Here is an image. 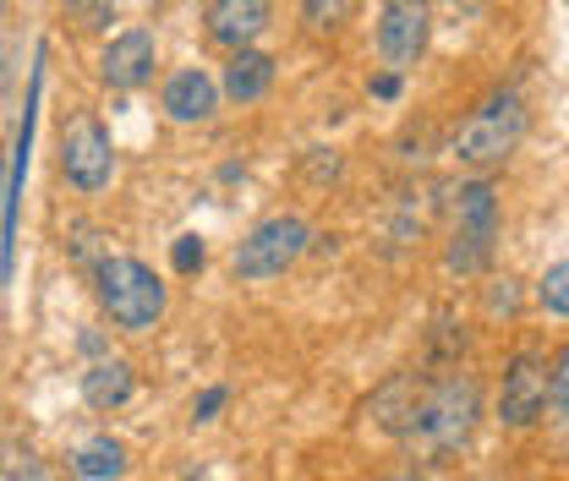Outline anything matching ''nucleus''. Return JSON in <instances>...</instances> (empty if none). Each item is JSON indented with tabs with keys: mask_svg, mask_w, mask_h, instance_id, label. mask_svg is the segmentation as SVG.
<instances>
[{
	"mask_svg": "<svg viewBox=\"0 0 569 481\" xmlns=\"http://www.w3.org/2000/svg\"><path fill=\"white\" fill-rule=\"evenodd\" d=\"M93 295H99L104 318L121 334H148L170 312V284L153 274L142 258H127V252H104L93 263Z\"/></svg>",
	"mask_w": 569,
	"mask_h": 481,
	"instance_id": "2",
	"label": "nucleus"
},
{
	"mask_svg": "<svg viewBox=\"0 0 569 481\" xmlns=\"http://www.w3.org/2000/svg\"><path fill=\"white\" fill-rule=\"evenodd\" d=\"M422 372H395L389 383H378L372 389V400H367V415L383 427V432H406V421H411V411H417V400H422Z\"/></svg>",
	"mask_w": 569,
	"mask_h": 481,
	"instance_id": "13",
	"label": "nucleus"
},
{
	"mask_svg": "<svg viewBox=\"0 0 569 481\" xmlns=\"http://www.w3.org/2000/svg\"><path fill=\"white\" fill-rule=\"evenodd\" d=\"M203 22H209V39L219 50H247L269 33L274 0H209Z\"/></svg>",
	"mask_w": 569,
	"mask_h": 481,
	"instance_id": "9",
	"label": "nucleus"
},
{
	"mask_svg": "<svg viewBox=\"0 0 569 481\" xmlns=\"http://www.w3.org/2000/svg\"><path fill=\"white\" fill-rule=\"evenodd\" d=\"M367 93H372V99H383V104H395V99L406 93V71H378V77L367 82Z\"/></svg>",
	"mask_w": 569,
	"mask_h": 481,
	"instance_id": "24",
	"label": "nucleus"
},
{
	"mask_svg": "<svg viewBox=\"0 0 569 481\" xmlns=\"http://www.w3.org/2000/svg\"><path fill=\"white\" fill-rule=\"evenodd\" d=\"M372 44L389 71H411L432 44V0H383Z\"/></svg>",
	"mask_w": 569,
	"mask_h": 481,
	"instance_id": "6",
	"label": "nucleus"
},
{
	"mask_svg": "<svg viewBox=\"0 0 569 481\" xmlns=\"http://www.w3.org/2000/svg\"><path fill=\"white\" fill-rule=\"evenodd\" d=\"M449 198H455V224H466V230H498V187L493 181H460Z\"/></svg>",
	"mask_w": 569,
	"mask_h": 481,
	"instance_id": "15",
	"label": "nucleus"
},
{
	"mask_svg": "<svg viewBox=\"0 0 569 481\" xmlns=\"http://www.w3.org/2000/svg\"><path fill=\"white\" fill-rule=\"evenodd\" d=\"M153 67H159V44L148 28H127L116 33L104 50H99V77L110 93H138L153 82Z\"/></svg>",
	"mask_w": 569,
	"mask_h": 481,
	"instance_id": "7",
	"label": "nucleus"
},
{
	"mask_svg": "<svg viewBox=\"0 0 569 481\" xmlns=\"http://www.w3.org/2000/svg\"><path fill=\"white\" fill-rule=\"evenodd\" d=\"M61 176L82 198H99L116 181V142L99 116H88V110L71 116V127L61 132Z\"/></svg>",
	"mask_w": 569,
	"mask_h": 481,
	"instance_id": "5",
	"label": "nucleus"
},
{
	"mask_svg": "<svg viewBox=\"0 0 569 481\" xmlns=\"http://www.w3.org/2000/svg\"><path fill=\"white\" fill-rule=\"evenodd\" d=\"M312 224L301 213H269L263 224H252L236 252H230V274L247 279V284H263V279H280L290 274L307 252H312Z\"/></svg>",
	"mask_w": 569,
	"mask_h": 481,
	"instance_id": "4",
	"label": "nucleus"
},
{
	"mask_svg": "<svg viewBox=\"0 0 569 481\" xmlns=\"http://www.w3.org/2000/svg\"><path fill=\"white\" fill-rule=\"evenodd\" d=\"M274 77H280V61L274 56H263V50H230V61H224V77H219V99H230V104H258V99H269V88H274Z\"/></svg>",
	"mask_w": 569,
	"mask_h": 481,
	"instance_id": "11",
	"label": "nucleus"
},
{
	"mask_svg": "<svg viewBox=\"0 0 569 481\" xmlns=\"http://www.w3.org/2000/svg\"><path fill=\"white\" fill-rule=\"evenodd\" d=\"M224 405H230V389H224V383H213V389H203V394L192 400V421L203 427V421H213Z\"/></svg>",
	"mask_w": 569,
	"mask_h": 481,
	"instance_id": "23",
	"label": "nucleus"
},
{
	"mask_svg": "<svg viewBox=\"0 0 569 481\" xmlns=\"http://www.w3.org/2000/svg\"><path fill=\"white\" fill-rule=\"evenodd\" d=\"M159 104H164L170 121H181V127H203V121H213V110H219V82H213L203 67H181V71L164 77Z\"/></svg>",
	"mask_w": 569,
	"mask_h": 481,
	"instance_id": "10",
	"label": "nucleus"
},
{
	"mask_svg": "<svg viewBox=\"0 0 569 481\" xmlns=\"http://www.w3.org/2000/svg\"><path fill=\"white\" fill-rule=\"evenodd\" d=\"M537 301H542V312H548V318H559V323L569 318V263L565 258L537 279Z\"/></svg>",
	"mask_w": 569,
	"mask_h": 481,
	"instance_id": "20",
	"label": "nucleus"
},
{
	"mask_svg": "<svg viewBox=\"0 0 569 481\" xmlns=\"http://www.w3.org/2000/svg\"><path fill=\"white\" fill-rule=\"evenodd\" d=\"M477 415H482V383L471 372H449L438 383H422V400H417V411L406 421L400 443H411L422 460L443 465V460H455L471 443Z\"/></svg>",
	"mask_w": 569,
	"mask_h": 481,
	"instance_id": "1",
	"label": "nucleus"
},
{
	"mask_svg": "<svg viewBox=\"0 0 569 481\" xmlns=\"http://www.w3.org/2000/svg\"><path fill=\"white\" fill-rule=\"evenodd\" d=\"M542 415L553 421V432H565V427H569V361H565V355H553V367H548V389H542Z\"/></svg>",
	"mask_w": 569,
	"mask_h": 481,
	"instance_id": "18",
	"label": "nucleus"
},
{
	"mask_svg": "<svg viewBox=\"0 0 569 481\" xmlns=\"http://www.w3.org/2000/svg\"><path fill=\"white\" fill-rule=\"evenodd\" d=\"M531 132V110H526V99L515 93V88H498L493 99H482L466 121H460V132L449 138V153L460 159V164H471V170H493L503 164L520 142Z\"/></svg>",
	"mask_w": 569,
	"mask_h": 481,
	"instance_id": "3",
	"label": "nucleus"
},
{
	"mask_svg": "<svg viewBox=\"0 0 569 481\" xmlns=\"http://www.w3.org/2000/svg\"><path fill=\"white\" fill-rule=\"evenodd\" d=\"M542 389H548V361L537 355H515L503 367V389H498V421L509 432H531L542 421Z\"/></svg>",
	"mask_w": 569,
	"mask_h": 481,
	"instance_id": "8",
	"label": "nucleus"
},
{
	"mask_svg": "<svg viewBox=\"0 0 569 481\" xmlns=\"http://www.w3.org/2000/svg\"><path fill=\"white\" fill-rule=\"evenodd\" d=\"M356 22V0H301V28L312 39H335Z\"/></svg>",
	"mask_w": 569,
	"mask_h": 481,
	"instance_id": "17",
	"label": "nucleus"
},
{
	"mask_svg": "<svg viewBox=\"0 0 569 481\" xmlns=\"http://www.w3.org/2000/svg\"><path fill=\"white\" fill-rule=\"evenodd\" d=\"M498 284H503V290H493V301H488V307H493V312H515V301H520L515 279H498Z\"/></svg>",
	"mask_w": 569,
	"mask_h": 481,
	"instance_id": "25",
	"label": "nucleus"
},
{
	"mask_svg": "<svg viewBox=\"0 0 569 481\" xmlns=\"http://www.w3.org/2000/svg\"><path fill=\"white\" fill-rule=\"evenodd\" d=\"M493 252H498V230H466V224H455V236L443 247V269L460 279H477V274H488Z\"/></svg>",
	"mask_w": 569,
	"mask_h": 481,
	"instance_id": "14",
	"label": "nucleus"
},
{
	"mask_svg": "<svg viewBox=\"0 0 569 481\" xmlns=\"http://www.w3.org/2000/svg\"><path fill=\"white\" fill-rule=\"evenodd\" d=\"M0 6H6V0H0Z\"/></svg>",
	"mask_w": 569,
	"mask_h": 481,
	"instance_id": "27",
	"label": "nucleus"
},
{
	"mask_svg": "<svg viewBox=\"0 0 569 481\" xmlns=\"http://www.w3.org/2000/svg\"><path fill=\"white\" fill-rule=\"evenodd\" d=\"M383 481H427V477H411V471H406V477H383Z\"/></svg>",
	"mask_w": 569,
	"mask_h": 481,
	"instance_id": "26",
	"label": "nucleus"
},
{
	"mask_svg": "<svg viewBox=\"0 0 569 481\" xmlns=\"http://www.w3.org/2000/svg\"><path fill=\"white\" fill-rule=\"evenodd\" d=\"M0 471H6V481H50L44 477V460L28 443H6L0 449Z\"/></svg>",
	"mask_w": 569,
	"mask_h": 481,
	"instance_id": "22",
	"label": "nucleus"
},
{
	"mask_svg": "<svg viewBox=\"0 0 569 481\" xmlns=\"http://www.w3.org/2000/svg\"><path fill=\"white\" fill-rule=\"evenodd\" d=\"M61 11L77 33H110L116 22V0H61Z\"/></svg>",
	"mask_w": 569,
	"mask_h": 481,
	"instance_id": "19",
	"label": "nucleus"
},
{
	"mask_svg": "<svg viewBox=\"0 0 569 481\" xmlns=\"http://www.w3.org/2000/svg\"><path fill=\"white\" fill-rule=\"evenodd\" d=\"M138 394V372H132V361H121V355H99L88 372H82V400H88V411H121L127 400Z\"/></svg>",
	"mask_w": 569,
	"mask_h": 481,
	"instance_id": "12",
	"label": "nucleus"
},
{
	"mask_svg": "<svg viewBox=\"0 0 569 481\" xmlns=\"http://www.w3.org/2000/svg\"><path fill=\"white\" fill-rule=\"evenodd\" d=\"M203 263H209V241H203L198 230H187V236H176V241H170V269H176L181 279L203 274Z\"/></svg>",
	"mask_w": 569,
	"mask_h": 481,
	"instance_id": "21",
	"label": "nucleus"
},
{
	"mask_svg": "<svg viewBox=\"0 0 569 481\" xmlns=\"http://www.w3.org/2000/svg\"><path fill=\"white\" fill-rule=\"evenodd\" d=\"M77 477L82 481H121L127 477V443L121 438H88L77 449Z\"/></svg>",
	"mask_w": 569,
	"mask_h": 481,
	"instance_id": "16",
	"label": "nucleus"
}]
</instances>
